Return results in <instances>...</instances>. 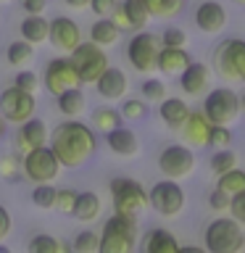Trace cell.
Listing matches in <instances>:
<instances>
[{"instance_id":"5","label":"cell","mask_w":245,"mask_h":253,"mask_svg":"<svg viewBox=\"0 0 245 253\" xmlns=\"http://www.w3.org/2000/svg\"><path fill=\"white\" fill-rule=\"evenodd\" d=\"M203 237H205V251L208 253H240L245 245L243 224L235 221L232 216H219L208 221Z\"/></svg>"},{"instance_id":"32","label":"cell","mask_w":245,"mask_h":253,"mask_svg":"<svg viewBox=\"0 0 245 253\" xmlns=\"http://www.w3.org/2000/svg\"><path fill=\"white\" fill-rule=\"evenodd\" d=\"M32 55H35V47L29 42H24V40H13V42L5 47V61L11 63V66H27L32 61Z\"/></svg>"},{"instance_id":"16","label":"cell","mask_w":245,"mask_h":253,"mask_svg":"<svg viewBox=\"0 0 245 253\" xmlns=\"http://www.w3.org/2000/svg\"><path fill=\"white\" fill-rule=\"evenodd\" d=\"M177 77H179L182 92L190 95V98H201V95H205V92H208V87H211V69L205 66V63L190 61Z\"/></svg>"},{"instance_id":"42","label":"cell","mask_w":245,"mask_h":253,"mask_svg":"<svg viewBox=\"0 0 245 253\" xmlns=\"http://www.w3.org/2000/svg\"><path fill=\"white\" fill-rule=\"evenodd\" d=\"M161 42L169 47H187V32L179 27H166L161 35Z\"/></svg>"},{"instance_id":"9","label":"cell","mask_w":245,"mask_h":253,"mask_svg":"<svg viewBox=\"0 0 245 253\" xmlns=\"http://www.w3.org/2000/svg\"><path fill=\"white\" fill-rule=\"evenodd\" d=\"M161 35H153L145 29L132 32L129 42H126V61L132 63L134 71L150 74V71H156V55L161 50Z\"/></svg>"},{"instance_id":"41","label":"cell","mask_w":245,"mask_h":253,"mask_svg":"<svg viewBox=\"0 0 245 253\" xmlns=\"http://www.w3.org/2000/svg\"><path fill=\"white\" fill-rule=\"evenodd\" d=\"M74 198H77V190H55V201H53V209L58 213H66V216H71V209H74Z\"/></svg>"},{"instance_id":"46","label":"cell","mask_w":245,"mask_h":253,"mask_svg":"<svg viewBox=\"0 0 245 253\" xmlns=\"http://www.w3.org/2000/svg\"><path fill=\"white\" fill-rule=\"evenodd\" d=\"M227 203H229V195H224L221 190H211L208 206H211L213 211H227Z\"/></svg>"},{"instance_id":"35","label":"cell","mask_w":245,"mask_h":253,"mask_svg":"<svg viewBox=\"0 0 245 253\" xmlns=\"http://www.w3.org/2000/svg\"><path fill=\"white\" fill-rule=\"evenodd\" d=\"M98 243H100V235L95 229H82L74 243H71V251L74 253H98Z\"/></svg>"},{"instance_id":"45","label":"cell","mask_w":245,"mask_h":253,"mask_svg":"<svg viewBox=\"0 0 245 253\" xmlns=\"http://www.w3.org/2000/svg\"><path fill=\"white\" fill-rule=\"evenodd\" d=\"M116 3H119V0H90V3H87V8H90V11L98 16V19H108Z\"/></svg>"},{"instance_id":"44","label":"cell","mask_w":245,"mask_h":253,"mask_svg":"<svg viewBox=\"0 0 245 253\" xmlns=\"http://www.w3.org/2000/svg\"><path fill=\"white\" fill-rule=\"evenodd\" d=\"M19 90H27V92H37V74L35 71H19L16 74V82H13Z\"/></svg>"},{"instance_id":"49","label":"cell","mask_w":245,"mask_h":253,"mask_svg":"<svg viewBox=\"0 0 245 253\" xmlns=\"http://www.w3.org/2000/svg\"><path fill=\"white\" fill-rule=\"evenodd\" d=\"M63 3H66L69 8H74V11H84L90 0H63Z\"/></svg>"},{"instance_id":"19","label":"cell","mask_w":245,"mask_h":253,"mask_svg":"<svg viewBox=\"0 0 245 253\" xmlns=\"http://www.w3.org/2000/svg\"><path fill=\"white\" fill-rule=\"evenodd\" d=\"M92 84H95V90H98L100 98H106V100H122L126 95V90H129V79H126V74L116 66H106V71H103Z\"/></svg>"},{"instance_id":"17","label":"cell","mask_w":245,"mask_h":253,"mask_svg":"<svg viewBox=\"0 0 245 253\" xmlns=\"http://www.w3.org/2000/svg\"><path fill=\"white\" fill-rule=\"evenodd\" d=\"M211 129H213V124L205 119L203 111H190L185 124H182L177 132H182V142H185V145L205 148L208 145V137H211Z\"/></svg>"},{"instance_id":"1","label":"cell","mask_w":245,"mask_h":253,"mask_svg":"<svg viewBox=\"0 0 245 253\" xmlns=\"http://www.w3.org/2000/svg\"><path fill=\"white\" fill-rule=\"evenodd\" d=\"M47 148L63 169H82L98 150V134L82 119H66L47 134Z\"/></svg>"},{"instance_id":"24","label":"cell","mask_w":245,"mask_h":253,"mask_svg":"<svg viewBox=\"0 0 245 253\" xmlns=\"http://www.w3.org/2000/svg\"><path fill=\"white\" fill-rule=\"evenodd\" d=\"M21 40L24 42H29L32 47L47 42V19L42 13H27V19L21 21Z\"/></svg>"},{"instance_id":"6","label":"cell","mask_w":245,"mask_h":253,"mask_svg":"<svg viewBox=\"0 0 245 253\" xmlns=\"http://www.w3.org/2000/svg\"><path fill=\"white\" fill-rule=\"evenodd\" d=\"M66 55H69L74 71H77L79 84H92L95 79L106 71V66H111V61L106 55V47H100L95 42H79L74 50L66 53Z\"/></svg>"},{"instance_id":"11","label":"cell","mask_w":245,"mask_h":253,"mask_svg":"<svg viewBox=\"0 0 245 253\" xmlns=\"http://www.w3.org/2000/svg\"><path fill=\"white\" fill-rule=\"evenodd\" d=\"M35 111H37L35 92L19 90L16 84L5 87V90L0 92V116H3L8 124H21V122H27L29 116H35Z\"/></svg>"},{"instance_id":"12","label":"cell","mask_w":245,"mask_h":253,"mask_svg":"<svg viewBox=\"0 0 245 253\" xmlns=\"http://www.w3.org/2000/svg\"><path fill=\"white\" fill-rule=\"evenodd\" d=\"M158 169H161L163 177L169 179H185L195 171V153L193 148L185 145V142H174V145H166L161 153H158Z\"/></svg>"},{"instance_id":"7","label":"cell","mask_w":245,"mask_h":253,"mask_svg":"<svg viewBox=\"0 0 245 253\" xmlns=\"http://www.w3.org/2000/svg\"><path fill=\"white\" fill-rule=\"evenodd\" d=\"M185 190L179 187V179H158L153 187L148 190V209H153L158 216L163 219H174L185 211Z\"/></svg>"},{"instance_id":"52","label":"cell","mask_w":245,"mask_h":253,"mask_svg":"<svg viewBox=\"0 0 245 253\" xmlns=\"http://www.w3.org/2000/svg\"><path fill=\"white\" fill-rule=\"evenodd\" d=\"M235 3H237V5H243V3H245V0H235Z\"/></svg>"},{"instance_id":"4","label":"cell","mask_w":245,"mask_h":253,"mask_svg":"<svg viewBox=\"0 0 245 253\" xmlns=\"http://www.w3.org/2000/svg\"><path fill=\"white\" fill-rule=\"evenodd\" d=\"M240 111H243V98L232 87H213V90L205 92L203 114L211 124L232 126L240 119Z\"/></svg>"},{"instance_id":"50","label":"cell","mask_w":245,"mask_h":253,"mask_svg":"<svg viewBox=\"0 0 245 253\" xmlns=\"http://www.w3.org/2000/svg\"><path fill=\"white\" fill-rule=\"evenodd\" d=\"M5 132H8V122H5V119H3V116H0V140H3V137H5Z\"/></svg>"},{"instance_id":"48","label":"cell","mask_w":245,"mask_h":253,"mask_svg":"<svg viewBox=\"0 0 245 253\" xmlns=\"http://www.w3.org/2000/svg\"><path fill=\"white\" fill-rule=\"evenodd\" d=\"M21 8L27 13H45L47 0H21Z\"/></svg>"},{"instance_id":"36","label":"cell","mask_w":245,"mask_h":253,"mask_svg":"<svg viewBox=\"0 0 245 253\" xmlns=\"http://www.w3.org/2000/svg\"><path fill=\"white\" fill-rule=\"evenodd\" d=\"M53 201H55L53 182H40V185H35V190H32V203L40 206V209H45V211H50Z\"/></svg>"},{"instance_id":"2","label":"cell","mask_w":245,"mask_h":253,"mask_svg":"<svg viewBox=\"0 0 245 253\" xmlns=\"http://www.w3.org/2000/svg\"><path fill=\"white\" fill-rule=\"evenodd\" d=\"M134 240H137V219L114 211L103 221L98 251L100 253H132Z\"/></svg>"},{"instance_id":"13","label":"cell","mask_w":245,"mask_h":253,"mask_svg":"<svg viewBox=\"0 0 245 253\" xmlns=\"http://www.w3.org/2000/svg\"><path fill=\"white\" fill-rule=\"evenodd\" d=\"M47 42L61 53H71L82 42V29L71 16H55L47 19Z\"/></svg>"},{"instance_id":"21","label":"cell","mask_w":245,"mask_h":253,"mask_svg":"<svg viewBox=\"0 0 245 253\" xmlns=\"http://www.w3.org/2000/svg\"><path fill=\"white\" fill-rule=\"evenodd\" d=\"M193 61V55L187 53V47H169L161 45V50L156 55V69L166 77H177L187 63Z\"/></svg>"},{"instance_id":"37","label":"cell","mask_w":245,"mask_h":253,"mask_svg":"<svg viewBox=\"0 0 245 253\" xmlns=\"http://www.w3.org/2000/svg\"><path fill=\"white\" fill-rule=\"evenodd\" d=\"M148 100H142V98H129V100H124L122 103V119H129V122H140V119H145L148 116V106H145Z\"/></svg>"},{"instance_id":"18","label":"cell","mask_w":245,"mask_h":253,"mask_svg":"<svg viewBox=\"0 0 245 253\" xmlns=\"http://www.w3.org/2000/svg\"><path fill=\"white\" fill-rule=\"evenodd\" d=\"M16 126H19V129H16V150H19V153H27V150L40 148V145H47V134H50V129H47V124L42 122V119L29 116L27 122H21Z\"/></svg>"},{"instance_id":"29","label":"cell","mask_w":245,"mask_h":253,"mask_svg":"<svg viewBox=\"0 0 245 253\" xmlns=\"http://www.w3.org/2000/svg\"><path fill=\"white\" fill-rule=\"evenodd\" d=\"M122 8H124L126 19L132 24V32L145 29L150 24V11H148L145 0H122Z\"/></svg>"},{"instance_id":"27","label":"cell","mask_w":245,"mask_h":253,"mask_svg":"<svg viewBox=\"0 0 245 253\" xmlns=\"http://www.w3.org/2000/svg\"><path fill=\"white\" fill-rule=\"evenodd\" d=\"M119 35H122V32L114 27V21H111V19H98V21H92V27H90V42L100 45V47L116 45Z\"/></svg>"},{"instance_id":"22","label":"cell","mask_w":245,"mask_h":253,"mask_svg":"<svg viewBox=\"0 0 245 253\" xmlns=\"http://www.w3.org/2000/svg\"><path fill=\"white\" fill-rule=\"evenodd\" d=\"M55 100H58V111L66 119H79L87 111V95L82 92V87H79V84L61 90L58 95H55Z\"/></svg>"},{"instance_id":"51","label":"cell","mask_w":245,"mask_h":253,"mask_svg":"<svg viewBox=\"0 0 245 253\" xmlns=\"http://www.w3.org/2000/svg\"><path fill=\"white\" fill-rule=\"evenodd\" d=\"M185 253H205V248H195V245H185Z\"/></svg>"},{"instance_id":"30","label":"cell","mask_w":245,"mask_h":253,"mask_svg":"<svg viewBox=\"0 0 245 253\" xmlns=\"http://www.w3.org/2000/svg\"><path fill=\"white\" fill-rule=\"evenodd\" d=\"M150 19H177L185 11V0H145Z\"/></svg>"},{"instance_id":"15","label":"cell","mask_w":245,"mask_h":253,"mask_svg":"<svg viewBox=\"0 0 245 253\" xmlns=\"http://www.w3.org/2000/svg\"><path fill=\"white\" fill-rule=\"evenodd\" d=\"M229 24V16L224 11V5L216 3V0H203L195 8V27L203 32V35H219Z\"/></svg>"},{"instance_id":"39","label":"cell","mask_w":245,"mask_h":253,"mask_svg":"<svg viewBox=\"0 0 245 253\" xmlns=\"http://www.w3.org/2000/svg\"><path fill=\"white\" fill-rule=\"evenodd\" d=\"M140 92H142V100L158 103L161 98H166V84L161 79H145V82L140 84Z\"/></svg>"},{"instance_id":"28","label":"cell","mask_w":245,"mask_h":253,"mask_svg":"<svg viewBox=\"0 0 245 253\" xmlns=\"http://www.w3.org/2000/svg\"><path fill=\"white\" fill-rule=\"evenodd\" d=\"M27 251H29V253H69L71 245H69L66 240L53 237V235H35V237L27 243Z\"/></svg>"},{"instance_id":"10","label":"cell","mask_w":245,"mask_h":253,"mask_svg":"<svg viewBox=\"0 0 245 253\" xmlns=\"http://www.w3.org/2000/svg\"><path fill=\"white\" fill-rule=\"evenodd\" d=\"M21 174L27 177L32 185H40V182H55L58 174L63 171V166L58 164V158L53 156V150L47 145L32 148L27 153H21Z\"/></svg>"},{"instance_id":"26","label":"cell","mask_w":245,"mask_h":253,"mask_svg":"<svg viewBox=\"0 0 245 253\" xmlns=\"http://www.w3.org/2000/svg\"><path fill=\"white\" fill-rule=\"evenodd\" d=\"M71 216H77L79 221H84V224H90L100 216V198L95 193H77L74 198V209H71Z\"/></svg>"},{"instance_id":"47","label":"cell","mask_w":245,"mask_h":253,"mask_svg":"<svg viewBox=\"0 0 245 253\" xmlns=\"http://www.w3.org/2000/svg\"><path fill=\"white\" fill-rule=\"evenodd\" d=\"M8 235H11V213H8V209L0 203V243H3Z\"/></svg>"},{"instance_id":"34","label":"cell","mask_w":245,"mask_h":253,"mask_svg":"<svg viewBox=\"0 0 245 253\" xmlns=\"http://www.w3.org/2000/svg\"><path fill=\"white\" fill-rule=\"evenodd\" d=\"M208 164H211L213 174H224L229 169H235V166H240V156H237L232 148H219L216 153L211 156Z\"/></svg>"},{"instance_id":"43","label":"cell","mask_w":245,"mask_h":253,"mask_svg":"<svg viewBox=\"0 0 245 253\" xmlns=\"http://www.w3.org/2000/svg\"><path fill=\"white\" fill-rule=\"evenodd\" d=\"M227 211H229V216H232L235 221L245 224V193H235V195H229Z\"/></svg>"},{"instance_id":"20","label":"cell","mask_w":245,"mask_h":253,"mask_svg":"<svg viewBox=\"0 0 245 253\" xmlns=\"http://www.w3.org/2000/svg\"><path fill=\"white\" fill-rule=\"evenodd\" d=\"M106 145L114 156H122V158H132V156H137V150H140L137 134L124 124H119V126L106 132Z\"/></svg>"},{"instance_id":"8","label":"cell","mask_w":245,"mask_h":253,"mask_svg":"<svg viewBox=\"0 0 245 253\" xmlns=\"http://www.w3.org/2000/svg\"><path fill=\"white\" fill-rule=\"evenodd\" d=\"M213 69L224 82L240 84L245 79V42L240 37L224 40L213 53Z\"/></svg>"},{"instance_id":"14","label":"cell","mask_w":245,"mask_h":253,"mask_svg":"<svg viewBox=\"0 0 245 253\" xmlns=\"http://www.w3.org/2000/svg\"><path fill=\"white\" fill-rule=\"evenodd\" d=\"M42 84H45V90L50 92L53 98H55L61 90H66V87L79 84L77 71H74V66H71L69 55H58V58H50V61H47L45 74H42Z\"/></svg>"},{"instance_id":"25","label":"cell","mask_w":245,"mask_h":253,"mask_svg":"<svg viewBox=\"0 0 245 253\" xmlns=\"http://www.w3.org/2000/svg\"><path fill=\"white\" fill-rule=\"evenodd\" d=\"M142 248L148 253H174V251H179V240L169 232V229L153 227L145 235V240H142Z\"/></svg>"},{"instance_id":"33","label":"cell","mask_w":245,"mask_h":253,"mask_svg":"<svg viewBox=\"0 0 245 253\" xmlns=\"http://www.w3.org/2000/svg\"><path fill=\"white\" fill-rule=\"evenodd\" d=\"M122 124V114L116 108H95L92 111V129L95 132H103L106 134L108 129Z\"/></svg>"},{"instance_id":"3","label":"cell","mask_w":245,"mask_h":253,"mask_svg":"<svg viewBox=\"0 0 245 253\" xmlns=\"http://www.w3.org/2000/svg\"><path fill=\"white\" fill-rule=\"evenodd\" d=\"M108 193H111V203H114L116 213L137 219L148 209V190L142 187V182L132 177H114L108 182Z\"/></svg>"},{"instance_id":"23","label":"cell","mask_w":245,"mask_h":253,"mask_svg":"<svg viewBox=\"0 0 245 253\" xmlns=\"http://www.w3.org/2000/svg\"><path fill=\"white\" fill-rule=\"evenodd\" d=\"M161 106H158V116L163 119V124L166 126H171V129H179L182 124H185V119H187V114H190V106L182 98H161L158 100Z\"/></svg>"},{"instance_id":"38","label":"cell","mask_w":245,"mask_h":253,"mask_svg":"<svg viewBox=\"0 0 245 253\" xmlns=\"http://www.w3.org/2000/svg\"><path fill=\"white\" fill-rule=\"evenodd\" d=\"M19 169H21V161H19L13 153L0 156V179H5V182H19V177H21Z\"/></svg>"},{"instance_id":"31","label":"cell","mask_w":245,"mask_h":253,"mask_svg":"<svg viewBox=\"0 0 245 253\" xmlns=\"http://www.w3.org/2000/svg\"><path fill=\"white\" fill-rule=\"evenodd\" d=\"M216 190H221L224 195H235V193H245V171L240 166L229 169L224 174H216Z\"/></svg>"},{"instance_id":"40","label":"cell","mask_w":245,"mask_h":253,"mask_svg":"<svg viewBox=\"0 0 245 253\" xmlns=\"http://www.w3.org/2000/svg\"><path fill=\"white\" fill-rule=\"evenodd\" d=\"M232 140H235V134L229 126H221V124H213V129H211V137H208V145L211 148H232Z\"/></svg>"}]
</instances>
